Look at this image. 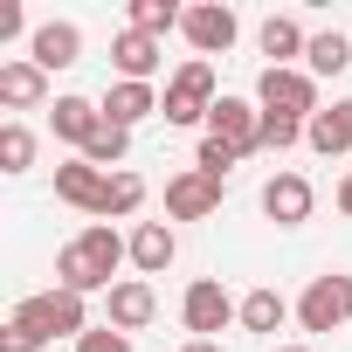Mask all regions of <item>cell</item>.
<instances>
[{"mask_svg": "<svg viewBox=\"0 0 352 352\" xmlns=\"http://www.w3.org/2000/svg\"><path fill=\"white\" fill-rule=\"evenodd\" d=\"M21 35V0H0V42Z\"/></svg>", "mask_w": 352, "mask_h": 352, "instance_id": "30", "label": "cell"}, {"mask_svg": "<svg viewBox=\"0 0 352 352\" xmlns=\"http://www.w3.org/2000/svg\"><path fill=\"white\" fill-rule=\"evenodd\" d=\"M276 352H318V345H276Z\"/></svg>", "mask_w": 352, "mask_h": 352, "instance_id": "33", "label": "cell"}, {"mask_svg": "<svg viewBox=\"0 0 352 352\" xmlns=\"http://www.w3.org/2000/svg\"><path fill=\"white\" fill-rule=\"evenodd\" d=\"M290 145H304V124H297V118H270V111H263V152H290Z\"/></svg>", "mask_w": 352, "mask_h": 352, "instance_id": "28", "label": "cell"}, {"mask_svg": "<svg viewBox=\"0 0 352 352\" xmlns=\"http://www.w3.org/2000/svg\"><path fill=\"white\" fill-rule=\"evenodd\" d=\"M35 166V131L28 124H0V173H28Z\"/></svg>", "mask_w": 352, "mask_h": 352, "instance_id": "26", "label": "cell"}, {"mask_svg": "<svg viewBox=\"0 0 352 352\" xmlns=\"http://www.w3.org/2000/svg\"><path fill=\"white\" fill-rule=\"evenodd\" d=\"M208 138L235 145L242 159H249V152H263V104H249V97H221V104H214V118H208Z\"/></svg>", "mask_w": 352, "mask_h": 352, "instance_id": "10", "label": "cell"}, {"mask_svg": "<svg viewBox=\"0 0 352 352\" xmlns=\"http://www.w3.org/2000/svg\"><path fill=\"white\" fill-rule=\"evenodd\" d=\"M256 42H263V56H270V69H297V56L311 49V35L290 21V14H270L263 28H256Z\"/></svg>", "mask_w": 352, "mask_h": 352, "instance_id": "20", "label": "cell"}, {"mask_svg": "<svg viewBox=\"0 0 352 352\" xmlns=\"http://www.w3.org/2000/svg\"><path fill=\"white\" fill-rule=\"evenodd\" d=\"M290 318H297V304H290L283 290H270V283L242 297V331H256V338H276V331H283Z\"/></svg>", "mask_w": 352, "mask_h": 352, "instance_id": "18", "label": "cell"}, {"mask_svg": "<svg viewBox=\"0 0 352 352\" xmlns=\"http://www.w3.org/2000/svg\"><path fill=\"white\" fill-rule=\"evenodd\" d=\"M49 124H56V138H63V145H76V152H83V145L97 138V124H104V104H97V97H56Z\"/></svg>", "mask_w": 352, "mask_h": 352, "instance_id": "16", "label": "cell"}, {"mask_svg": "<svg viewBox=\"0 0 352 352\" xmlns=\"http://www.w3.org/2000/svg\"><path fill=\"white\" fill-rule=\"evenodd\" d=\"M97 104H104V118H111V124H124V131H131V124H138V118H152L166 97H159L152 83H111Z\"/></svg>", "mask_w": 352, "mask_h": 352, "instance_id": "21", "label": "cell"}, {"mask_svg": "<svg viewBox=\"0 0 352 352\" xmlns=\"http://www.w3.org/2000/svg\"><path fill=\"white\" fill-rule=\"evenodd\" d=\"M152 318H159V290H152L145 276H124V283L104 290V324H118V331H145Z\"/></svg>", "mask_w": 352, "mask_h": 352, "instance_id": "11", "label": "cell"}, {"mask_svg": "<svg viewBox=\"0 0 352 352\" xmlns=\"http://www.w3.org/2000/svg\"><path fill=\"white\" fill-rule=\"evenodd\" d=\"M180 324H187L194 338H221L228 324H242V304H235L214 276H194L187 297H180Z\"/></svg>", "mask_w": 352, "mask_h": 352, "instance_id": "6", "label": "cell"}, {"mask_svg": "<svg viewBox=\"0 0 352 352\" xmlns=\"http://www.w3.org/2000/svg\"><path fill=\"white\" fill-rule=\"evenodd\" d=\"M159 63H166V42H159V35L124 28V35L111 42V69H118V83H152V76H159Z\"/></svg>", "mask_w": 352, "mask_h": 352, "instance_id": "13", "label": "cell"}, {"mask_svg": "<svg viewBox=\"0 0 352 352\" xmlns=\"http://www.w3.org/2000/svg\"><path fill=\"white\" fill-rule=\"evenodd\" d=\"M173 256H180V235H173L166 221H138V228H131V270H138V276H166Z\"/></svg>", "mask_w": 352, "mask_h": 352, "instance_id": "15", "label": "cell"}, {"mask_svg": "<svg viewBox=\"0 0 352 352\" xmlns=\"http://www.w3.org/2000/svg\"><path fill=\"white\" fill-rule=\"evenodd\" d=\"M104 187H111V173L90 166V159H63L56 166V201L76 208V214H104Z\"/></svg>", "mask_w": 352, "mask_h": 352, "instance_id": "12", "label": "cell"}, {"mask_svg": "<svg viewBox=\"0 0 352 352\" xmlns=\"http://www.w3.org/2000/svg\"><path fill=\"white\" fill-rule=\"evenodd\" d=\"M0 104H8V111L49 104V69H35L28 56H21V63H0Z\"/></svg>", "mask_w": 352, "mask_h": 352, "instance_id": "17", "label": "cell"}, {"mask_svg": "<svg viewBox=\"0 0 352 352\" xmlns=\"http://www.w3.org/2000/svg\"><path fill=\"white\" fill-rule=\"evenodd\" d=\"M256 104H263L270 118H297V124H311V118L324 111L311 69H263V76H256Z\"/></svg>", "mask_w": 352, "mask_h": 352, "instance_id": "4", "label": "cell"}, {"mask_svg": "<svg viewBox=\"0 0 352 352\" xmlns=\"http://www.w3.org/2000/svg\"><path fill=\"white\" fill-rule=\"evenodd\" d=\"M118 263H131V235H118L111 221H90L83 235H69V242L56 249V290L97 297V290L124 283V276H118Z\"/></svg>", "mask_w": 352, "mask_h": 352, "instance_id": "1", "label": "cell"}, {"mask_svg": "<svg viewBox=\"0 0 352 352\" xmlns=\"http://www.w3.org/2000/svg\"><path fill=\"white\" fill-rule=\"evenodd\" d=\"M338 214H352V173L338 180Z\"/></svg>", "mask_w": 352, "mask_h": 352, "instance_id": "31", "label": "cell"}, {"mask_svg": "<svg viewBox=\"0 0 352 352\" xmlns=\"http://www.w3.org/2000/svg\"><path fill=\"white\" fill-rule=\"evenodd\" d=\"M14 318H21L42 345H56V338H83V331H90V304H83L76 290H42V297H21V304H14Z\"/></svg>", "mask_w": 352, "mask_h": 352, "instance_id": "2", "label": "cell"}, {"mask_svg": "<svg viewBox=\"0 0 352 352\" xmlns=\"http://www.w3.org/2000/svg\"><path fill=\"white\" fill-rule=\"evenodd\" d=\"M180 35H187V49L208 63V56H228V49H235L242 21H235V8H221V0H201V8H187Z\"/></svg>", "mask_w": 352, "mask_h": 352, "instance_id": "7", "label": "cell"}, {"mask_svg": "<svg viewBox=\"0 0 352 352\" xmlns=\"http://www.w3.org/2000/svg\"><path fill=\"white\" fill-rule=\"evenodd\" d=\"M214 208H221V180H208L201 166L166 180V221H208Z\"/></svg>", "mask_w": 352, "mask_h": 352, "instance_id": "9", "label": "cell"}, {"mask_svg": "<svg viewBox=\"0 0 352 352\" xmlns=\"http://www.w3.org/2000/svg\"><path fill=\"white\" fill-rule=\"evenodd\" d=\"M297 324L304 331H345L352 324V276H338V270L311 276L304 297H297Z\"/></svg>", "mask_w": 352, "mask_h": 352, "instance_id": "5", "label": "cell"}, {"mask_svg": "<svg viewBox=\"0 0 352 352\" xmlns=\"http://www.w3.org/2000/svg\"><path fill=\"white\" fill-rule=\"evenodd\" d=\"M180 352H221V338H187Z\"/></svg>", "mask_w": 352, "mask_h": 352, "instance_id": "32", "label": "cell"}, {"mask_svg": "<svg viewBox=\"0 0 352 352\" xmlns=\"http://www.w3.org/2000/svg\"><path fill=\"white\" fill-rule=\"evenodd\" d=\"M180 21H187V8H173V0H131V8H124V28L159 35V42H166V28H180Z\"/></svg>", "mask_w": 352, "mask_h": 352, "instance_id": "23", "label": "cell"}, {"mask_svg": "<svg viewBox=\"0 0 352 352\" xmlns=\"http://www.w3.org/2000/svg\"><path fill=\"white\" fill-rule=\"evenodd\" d=\"M311 208H318V187L304 180V173H270V180H263V214L276 228H304Z\"/></svg>", "mask_w": 352, "mask_h": 352, "instance_id": "8", "label": "cell"}, {"mask_svg": "<svg viewBox=\"0 0 352 352\" xmlns=\"http://www.w3.org/2000/svg\"><path fill=\"white\" fill-rule=\"evenodd\" d=\"M345 63H352V42H345L338 28H324V35H311V49H304V69H311V76H338Z\"/></svg>", "mask_w": 352, "mask_h": 352, "instance_id": "25", "label": "cell"}, {"mask_svg": "<svg viewBox=\"0 0 352 352\" xmlns=\"http://www.w3.org/2000/svg\"><path fill=\"white\" fill-rule=\"evenodd\" d=\"M145 208V180L124 166V173H111V187H104V214L97 221H124V214H138Z\"/></svg>", "mask_w": 352, "mask_h": 352, "instance_id": "24", "label": "cell"}, {"mask_svg": "<svg viewBox=\"0 0 352 352\" xmlns=\"http://www.w3.org/2000/svg\"><path fill=\"white\" fill-rule=\"evenodd\" d=\"M304 145H311V152H324V159L352 152V97H338L331 111H318V118L304 124Z\"/></svg>", "mask_w": 352, "mask_h": 352, "instance_id": "19", "label": "cell"}, {"mask_svg": "<svg viewBox=\"0 0 352 352\" xmlns=\"http://www.w3.org/2000/svg\"><path fill=\"white\" fill-rule=\"evenodd\" d=\"M28 63H35V69H69V63H83V28H76V21H42V28L28 35Z\"/></svg>", "mask_w": 352, "mask_h": 352, "instance_id": "14", "label": "cell"}, {"mask_svg": "<svg viewBox=\"0 0 352 352\" xmlns=\"http://www.w3.org/2000/svg\"><path fill=\"white\" fill-rule=\"evenodd\" d=\"M124 152H131V131L104 118V124H97V138H90L76 159H90V166H104V173H124Z\"/></svg>", "mask_w": 352, "mask_h": 352, "instance_id": "22", "label": "cell"}, {"mask_svg": "<svg viewBox=\"0 0 352 352\" xmlns=\"http://www.w3.org/2000/svg\"><path fill=\"white\" fill-rule=\"evenodd\" d=\"M214 63H201V56H187L180 69H173V83H166V124H208L214 118Z\"/></svg>", "mask_w": 352, "mask_h": 352, "instance_id": "3", "label": "cell"}, {"mask_svg": "<svg viewBox=\"0 0 352 352\" xmlns=\"http://www.w3.org/2000/svg\"><path fill=\"white\" fill-rule=\"evenodd\" d=\"M76 352H131V331H118V324H90V331L76 338Z\"/></svg>", "mask_w": 352, "mask_h": 352, "instance_id": "29", "label": "cell"}, {"mask_svg": "<svg viewBox=\"0 0 352 352\" xmlns=\"http://www.w3.org/2000/svg\"><path fill=\"white\" fill-rule=\"evenodd\" d=\"M194 166L208 173V180H221V187H228V173L242 166V152H235V145H221V138H201V152H194Z\"/></svg>", "mask_w": 352, "mask_h": 352, "instance_id": "27", "label": "cell"}]
</instances>
